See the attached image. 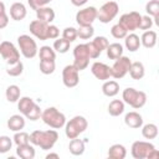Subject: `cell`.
Returning a JSON list of instances; mask_svg holds the SVG:
<instances>
[{
	"mask_svg": "<svg viewBox=\"0 0 159 159\" xmlns=\"http://www.w3.org/2000/svg\"><path fill=\"white\" fill-rule=\"evenodd\" d=\"M140 128H142V135L145 139H154L158 137V127L154 123L144 124Z\"/></svg>",
	"mask_w": 159,
	"mask_h": 159,
	"instance_id": "4dcf8cb0",
	"label": "cell"
},
{
	"mask_svg": "<svg viewBox=\"0 0 159 159\" xmlns=\"http://www.w3.org/2000/svg\"><path fill=\"white\" fill-rule=\"evenodd\" d=\"M153 24H154L153 22V19L149 15H145V16H142V20H140V24H139V27L138 29L147 31V30H150L152 29Z\"/></svg>",
	"mask_w": 159,
	"mask_h": 159,
	"instance_id": "ee69618b",
	"label": "cell"
},
{
	"mask_svg": "<svg viewBox=\"0 0 159 159\" xmlns=\"http://www.w3.org/2000/svg\"><path fill=\"white\" fill-rule=\"evenodd\" d=\"M20 96H21V89H20V87L16 86V84H10V86L6 88V91H5V97H6L7 102L15 103V102L19 101Z\"/></svg>",
	"mask_w": 159,
	"mask_h": 159,
	"instance_id": "f1b7e54d",
	"label": "cell"
},
{
	"mask_svg": "<svg viewBox=\"0 0 159 159\" xmlns=\"http://www.w3.org/2000/svg\"><path fill=\"white\" fill-rule=\"evenodd\" d=\"M48 25H50V24L43 22V21L36 19V20H34V21L30 22L29 30H30V32H31L36 39H39L40 41H46V40H48V39H47V27H48Z\"/></svg>",
	"mask_w": 159,
	"mask_h": 159,
	"instance_id": "5bb4252c",
	"label": "cell"
},
{
	"mask_svg": "<svg viewBox=\"0 0 159 159\" xmlns=\"http://www.w3.org/2000/svg\"><path fill=\"white\" fill-rule=\"evenodd\" d=\"M140 20H142V15L139 12L130 11V12L123 14L119 17V22L118 24H120L128 32H133L134 30H137L139 27Z\"/></svg>",
	"mask_w": 159,
	"mask_h": 159,
	"instance_id": "8fae6325",
	"label": "cell"
},
{
	"mask_svg": "<svg viewBox=\"0 0 159 159\" xmlns=\"http://www.w3.org/2000/svg\"><path fill=\"white\" fill-rule=\"evenodd\" d=\"M62 37H63L65 40L70 41V42H73V41L77 39V29L71 27V26L63 29V31H62Z\"/></svg>",
	"mask_w": 159,
	"mask_h": 159,
	"instance_id": "7bdbcfd3",
	"label": "cell"
},
{
	"mask_svg": "<svg viewBox=\"0 0 159 159\" xmlns=\"http://www.w3.org/2000/svg\"><path fill=\"white\" fill-rule=\"evenodd\" d=\"M58 139V133L55 129L48 130H34L30 134V143L40 147L42 150H50L53 148Z\"/></svg>",
	"mask_w": 159,
	"mask_h": 159,
	"instance_id": "6da1fadb",
	"label": "cell"
},
{
	"mask_svg": "<svg viewBox=\"0 0 159 159\" xmlns=\"http://www.w3.org/2000/svg\"><path fill=\"white\" fill-rule=\"evenodd\" d=\"M127 155V149L123 144H113L108 149V157L111 159H124Z\"/></svg>",
	"mask_w": 159,
	"mask_h": 159,
	"instance_id": "d4e9b609",
	"label": "cell"
},
{
	"mask_svg": "<svg viewBox=\"0 0 159 159\" xmlns=\"http://www.w3.org/2000/svg\"><path fill=\"white\" fill-rule=\"evenodd\" d=\"M17 43L20 52L25 58H34L39 52L36 41L29 35H20L17 37Z\"/></svg>",
	"mask_w": 159,
	"mask_h": 159,
	"instance_id": "8992f818",
	"label": "cell"
},
{
	"mask_svg": "<svg viewBox=\"0 0 159 159\" xmlns=\"http://www.w3.org/2000/svg\"><path fill=\"white\" fill-rule=\"evenodd\" d=\"M36 19L37 20H41L43 22L51 24L55 20V11H53L52 7H48V6L39 7L36 10Z\"/></svg>",
	"mask_w": 159,
	"mask_h": 159,
	"instance_id": "ac0fdd59",
	"label": "cell"
},
{
	"mask_svg": "<svg viewBox=\"0 0 159 159\" xmlns=\"http://www.w3.org/2000/svg\"><path fill=\"white\" fill-rule=\"evenodd\" d=\"M86 45H87V48H88L89 57H91V58H98V57H99V55H101V52L94 47V45H93L92 42H87Z\"/></svg>",
	"mask_w": 159,
	"mask_h": 159,
	"instance_id": "7dc6e473",
	"label": "cell"
},
{
	"mask_svg": "<svg viewBox=\"0 0 159 159\" xmlns=\"http://www.w3.org/2000/svg\"><path fill=\"white\" fill-rule=\"evenodd\" d=\"M12 140H14V143H15L16 145L27 144V143H30V134H29V133H26V132H24V130L15 132Z\"/></svg>",
	"mask_w": 159,
	"mask_h": 159,
	"instance_id": "8d00e7d4",
	"label": "cell"
},
{
	"mask_svg": "<svg viewBox=\"0 0 159 159\" xmlns=\"http://www.w3.org/2000/svg\"><path fill=\"white\" fill-rule=\"evenodd\" d=\"M87 143V139L82 140V139H78L77 138H73L71 139L70 144H68V150L72 155H82L84 153V144Z\"/></svg>",
	"mask_w": 159,
	"mask_h": 159,
	"instance_id": "44dd1931",
	"label": "cell"
},
{
	"mask_svg": "<svg viewBox=\"0 0 159 159\" xmlns=\"http://www.w3.org/2000/svg\"><path fill=\"white\" fill-rule=\"evenodd\" d=\"M58 35H60V30H58V27L56 26V25H48V27H47V39H51V40H55V39H57L58 37Z\"/></svg>",
	"mask_w": 159,
	"mask_h": 159,
	"instance_id": "f6af8a7d",
	"label": "cell"
},
{
	"mask_svg": "<svg viewBox=\"0 0 159 159\" xmlns=\"http://www.w3.org/2000/svg\"><path fill=\"white\" fill-rule=\"evenodd\" d=\"M88 127V122L83 116H75L65 124V134L68 139L77 138Z\"/></svg>",
	"mask_w": 159,
	"mask_h": 159,
	"instance_id": "5b68a950",
	"label": "cell"
},
{
	"mask_svg": "<svg viewBox=\"0 0 159 159\" xmlns=\"http://www.w3.org/2000/svg\"><path fill=\"white\" fill-rule=\"evenodd\" d=\"M51 1H53V0H47V2H51Z\"/></svg>",
	"mask_w": 159,
	"mask_h": 159,
	"instance_id": "816d5d0a",
	"label": "cell"
},
{
	"mask_svg": "<svg viewBox=\"0 0 159 159\" xmlns=\"http://www.w3.org/2000/svg\"><path fill=\"white\" fill-rule=\"evenodd\" d=\"M129 75L133 80H142L145 75V68L144 65L139 61L132 62L130 63V68H129Z\"/></svg>",
	"mask_w": 159,
	"mask_h": 159,
	"instance_id": "484cf974",
	"label": "cell"
},
{
	"mask_svg": "<svg viewBox=\"0 0 159 159\" xmlns=\"http://www.w3.org/2000/svg\"><path fill=\"white\" fill-rule=\"evenodd\" d=\"M41 113H42V111H41V108L35 103L34 106H32V108L24 116L26 119H30V120H37L39 118H41Z\"/></svg>",
	"mask_w": 159,
	"mask_h": 159,
	"instance_id": "b9f144b4",
	"label": "cell"
},
{
	"mask_svg": "<svg viewBox=\"0 0 159 159\" xmlns=\"http://www.w3.org/2000/svg\"><path fill=\"white\" fill-rule=\"evenodd\" d=\"M78 70L73 65H67L62 70V82L67 88H73L80 83Z\"/></svg>",
	"mask_w": 159,
	"mask_h": 159,
	"instance_id": "7c38bea8",
	"label": "cell"
},
{
	"mask_svg": "<svg viewBox=\"0 0 159 159\" xmlns=\"http://www.w3.org/2000/svg\"><path fill=\"white\" fill-rule=\"evenodd\" d=\"M27 10L22 2H14L10 6V17L15 21H21L26 17Z\"/></svg>",
	"mask_w": 159,
	"mask_h": 159,
	"instance_id": "e0dca14e",
	"label": "cell"
},
{
	"mask_svg": "<svg viewBox=\"0 0 159 159\" xmlns=\"http://www.w3.org/2000/svg\"><path fill=\"white\" fill-rule=\"evenodd\" d=\"M124 123L127 127L129 128H133V129H138L143 125V117L135 112V111H132V112H128L125 116H124Z\"/></svg>",
	"mask_w": 159,
	"mask_h": 159,
	"instance_id": "2e32d148",
	"label": "cell"
},
{
	"mask_svg": "<svg viewBox=\"0 0 159 159\" xmlns=\"http://www.w3.org/2000/svg\"><path fill=\"white\" fill-rule=\"evenodd\" d=\"M94 34V29L92 25H86V26H80L77 29V37L82 40H89Z\"/></svg>",
	"mask_w": 159,
	"mask_h": 159,
	"instance_id": "836d02e7",
	"label": "cell"
},
{
	"mask_svg": "<svg viewBox=\"0 0 159 159\" xmlns=\"http://www.w3.org/2000/svg\"><path fill=\"white\" fill-rule=\"evenodd\" d=\"M87 1H88V0H71L72 5H75V6H82V5H84Z\"/></svg>",
	"mask_w": 159,
	"mask_h": 159,
	"instance_id": "681fc988",
	"label": "cell"
},
{
	"mask_svg": "<svg viewBox=\"0 0 159 159\" xmlns=\"http://www.w3.org/2000/svg\"><path fill=\"white\" fill-rule=\"evenodd\" d=\"M34 104H35V102L31 97H20L17 101V108L22 116H25L32 108Z\"/></svg>",
	"mask_w": 159,
	"mask_h": 159,
	"instance_id": "f546056e",
	"label": "cell"
},
{
	"mask_svg": "<svg viewBox=\"0 0 159 159\" xmlns=\"http://www.w3.org/2000/svg\"><path fill=\"white\" fill-rule=\"evenodd\" d=\"M91 42L94 45V47H96L101 53H102V52L107 48V46L109 45V42H108L107 37H104V36H96Z\"/></svg>",
	"mask_w": 159,
	"mask_h": 159,
	"instance_id": "ab89813d",
	"label": "cell"
},
{
	"mask_svg": "<svg viewBox=\"0 0 159 159\" xmlns=\"http://www.w3.org/2000/svg\"><path fill=\"white\" fill-rule=\"evenodd\" d=\"M7 128L12 132L22 130L25 127V118L21 114H14L7 119Z\"/></svg>",
	"mask_w": 159,
	"mask_h": 159,
	"instance_id": "ffe728a7",
	"label": "cell"
},
{
	"mask_svg": "<svg viewBox=\"0 0 159 159\" xmlns=\"http://www.w3.org/2000/svg\"><path fill=\"white\" fill-rule=\"evenodd\" d=\"M27 4L30 5V7L32 10H37L39 7H42V6H46L48 2L47 0H27Z\"/></svg>",
	"mask_w": 159,
	"mask_h": 159,
	"instance_id": "bcb514c9",
	"label": "cell"
},
{
	"mask_svg": "<svg viewBox=\"0 0 159 159\" xmlns=\"http://www.w3.org/2000/svg\"><path fill=\"white\" fill-rule=\"evenodd\" d=\"M111 34H112V36H113L114 39L120 40V39H124V37L127 36L128 31H127L120 24H116V25L112 26V29H111Z\"/></svg>",
	"mask_w": 159,
	"mask_h": 159,
	"instance_id": "f35d334b",
	"label": "cell"
},
{
	"mask_svg": "<svg viewBox=\"0 0 159 159\" xmlns=\"http://www.w3.org/2000/svg\"><path fill=\"white\" fill-rule=\"evenodd\" d=\"M157 32L153 30H147L143 32L142 37H140V45H143L145 48H153L157 43Z\"/></svg>",
	"mask_w": 159,
	"mask_h": 159,
	"instance_id": "7402d4cb",
	"label": "cell"
},
{
	"mask_svg": "<svg viewBox=\"0 0 159 159\" xmlns=\"http://www.w3.org/2000/svg\"><path fill=\"white\" fill-rule=\"evenodd\" d=\"M145 11L149 16H158L159 15V0H149L145 5Z\"/></svg>",
	"mask_w": 159,
	"mask_h": 159,
	"instance_id": "74e56055",
	"label": "cell"
},
{
	"mask_svg": "<svg viewBox=\"0 0 159 159\" xmlns=\"http://www.w3.org/2000/svg\"><path fill=\"white\" fill-rule=\"evenodd\" d=\"M118 11H119V6L116 1L113 0L107 1L99 7V10H97V19L102 24H108L118 15Z\"/></svg>",
	"mask_w": 159,
	"mask_h": 159,
	"instance_id": "52a82bcc",
	"label": "cell"
},
{
	"mask_svg": "<svg viewBox=\"0 0 159 159\" xmlns=\"http://www.w3.org/2000/svg\"><path fill=\"white\" fill-rule=\"evenodd\" d=\"M22 71H24V65H22L21 61H17V62L14 63V65H9L7 68H6V73H7L9 76H11V77H17V76H20V75L22 73Z\"/></svg>",
	"mask_w": 159,
	"mask_h": 159,
	"instance_id": "d590c367",
	"label": "cell"
},
{
	"mask_svg": "<svg viewBox=\"0 0 159 159\" xmlns=\"http://www.w3.org/2000/svg\"><path fill=\"white\" fill-rule=\"evenodd\" d=\"M70 45H71L70 41L65 40L63 37H61V39L57 37L55 40V42H53V50L56 52H58V53H66L70 50Z\"/></svg>",
	"mask_w": 159,
	"mask_h": 159,
	"instance_id": "d6a6232c",
	"label": "cell"
},
{
	"mask_svg": "<svg viewBox=\"0 0 159 159\" xmlns=\"http://www.w3.org/2000/svg\"><path fill=\"white\" fill-rule=\"evenodd\" d=\"M39 56H40V61L41 60L55 61L56 60V51L50 46H42L39 50Z\"/></svg>",
	"mask_w": 159,
	"mask_h": 159,
	"instance_id": "1f68e13d",
	"label": "cell"
},
{
	"mask_svg": "<svg viewBox=\"0 0 159 159\" xmlns=\"http://www.w3.org/2000/svg\"><path fill=\"white\" fill-rule=\"evenodd\" d=\"M50 158H56V159H58L60 155H58L57 153H48V154L46 155V159H50Z\"/></svg>",
	"mask_w": 159,
	"mask_h": 159,
	"instance_id": "f907efd6",
	"label": "cell"
},
{
	"mask_svg": "<svg viewBox=\"0 0 159 159\" xmlns=\"http://www.w3.org/2000/svg\"><path fill=\"white\" fill-rule=\"evenodd\" d=\"M130 153L134 159H155L159 157V152L155 149V145L145 140L134 142L132 144Z\"/></svg>",
	"mask_w": 159,
	"mask_h": 159,
	"instance_id": "7a4b0ae2",
	"label": "cell"
},
{
	"mask_svg": "<svg viewBox=\"0 0 159 159\" xmlns=\"http://www.w3.org/2000/svg\"><path fill=\"white\" fill-rule=\"evenodd\" d=\"M0 40H1V36H0Z\"/></svg>",
	"mask_w": 159,
	"mask_h": 159,
	"instance_id": "f5cc1de1",
	"label": "cell"
},
{
	"mask_svg": "<svg viewBox=\"0 0 159 159\" xmlns=\"http://www.w3.org/2000/svg\"><path fill=\"white\" fill-rule=\"evenodd\" d=\"M91 72H92V75L97 80L103 81V82L107 81V80H109L112 77V70H111V67L108 65H106L103 62H98V61H96L91 66Z\"/></svg>",
	"mask_w": 159,
	"mask_h": 159,
	"instance_id": "9a60e30c",
	"label": "cell"
},
{
	"mask_svg": "<svg viewBox=\"0 0 159 159\" xmlns=\"http://www.w3.org/2000/svg\"><path fill=\"white\" fill-rule=\"evenodd\" d=\"M9 24V15L5 12H0V30L1 29H5Z\"/></svg>",
	"mask_w": 159,
	"mask_h": 159,
	"instance_id": "c3c4849f",
	"label": "cell"
},
{
	"mask_svg": "<svg viewBox=\"0 0 159 159\" xmlns=\"http://www.w3.org/2000/svg\"><path fill=\"white\" fill-rule=\"evenodd\" d=\"M124 112V102L122 99H113L108 104V113L112 117H118Z\"/></svg>",
	"mask_w": 159,
	"mask_h": 159,
	"instance_id": "83f0119b",
	"label": "cell"
},
{
	"mask_svg": "<svg viewBox=\"0 0 159 159\" xmlns=\"http://www.w3.org/2000/svg\"><path fill=\"white\" fill-rule=\"evenodd\" d=\"M124 45L127 47L128 51L130 52H135L137 50H139V47L142 46L140 45V39L137 34L134 32H130V34H127V36L124 37Z\"/></svg>",
	"mask_w": 159,
	"mask_h": 159,
	"instance_id": "d6986e66",
	"label": "cell"
},
{
	"mask_svg": "<svg viewBox=\"0 0 159 159\" xmlns=\"http://www.w3.org/2000/svg\"><path fill=\"white\" fill-rule=\"evenodd\" d=\"M122 99L134 109L142 108L147 103V94L143 91H138L133 87H128L122 92Z\"/></svg>",
	"mask_w": 159,
	"mask_h": 159,
	"instance_id": "277c9868",
	"label": "cell"
},
{
	"mask_svg": "<svg viewBox=\"0 0 159 159\" xmlns=\"http://www.w3.org/2000/svg\"><path fill=\"white\" fill-rule=\"evenodd\" d=\"M130 63H132V61L127 56H120L119 58L114 60V63L111 67V70H112V77L116 78V80L123 78L129 72Z\"/></svg>",
	"mask_w": 159,
	"mask_h": 159,
	"instance_id": "30bf717a",
	"label": "cell"
},
{
	"mask_svg": "<svg viewBox=\"0 0 159 159\" xmlns=\"http://www.w3.org/2000/svg\"><path fill=\"white\" fill-rule=\"evenodd\" d=\"M73 57H75V61H73V66L78 70V71H83L88 67L89 65V53H88V48H87V45L86 43H80L75 47L73 50Z\"/></svg>",
	"mask_w": 159,
	"mask_h": 159,
	"instance_id": "ba28073f",
	"label": "cell"
},
{
	"mask_svg": "<svg viewBox=\"0 0 159 159\" xmlns=\"http://www.w3.org/2000/svg\"><path fill=\"white\" fill-rule=\"evenodd\" d=\"M107 51V56L109 60H117L120 56H123V46L119 42H113L109 43L106 48Z\"/></svg>",
	"mask_w": 159,
	"mask_h": 159,
	"instance_id": "4316f807",
	"label": "cell"
},
{
	"mask_svg": "<svg viewBox=\"0 0 159 159\" xmlns=\"http://www.w3.org/2000/svg\"><path fill=\"white\" fill-rule=\"evenodd\" d=\"M0 55L7 65H14L20 61V52L16 46L10 41L0 42Z\"/></svg>",
	"mask_w": 159,
	"mask_h": 159,
	"instance_id": "9c48e42d",
	"label": "cell"
},
{
	"mask_svg": "<svg viewBox=\"0 0 159 159\" xmlns=\"http://www.w3.org/2000/svg\"><path fill=\"white\" fill-rule=\"evenodd\" d=\"M102 92L107 97H114L119 92V84L114 80H107L102 84Z\"/></svg>",
	"mask_w": 159,
	"mask_h": 159,
	"instance_id": "603a6c76",
	"label": "cell"
},
{
	"mask_svg": "<svg viewBox=\"0 0 159 159\" xmlns=\"http://www.w3.org/2000/svg\"><path fill=\"white\" fill-rule=\"evenodd\" d=\"M41 119L52 129H60L66 124V117L56 107H48L41 113Z\"/></svg>",
	"mask_w": 159,
	"mask_h": 159,
	"instance_id": "3957f363",
	"label": "cell"
},
{
	"mask_svg": "<svg viewBox=\"0 0 159 159\" xmlns=\"http://www.w3.org/2000/svg\"><path fill=\"white\" fill-rule=\"evenodd\" d=\"M97 19V9L94 6H88L82 10H78L76 14V22L78 26L92 25L93 21Z\"/></svg>",
	"mask_w": 159,
	"mask_h": 159,
	"instance_id": "4fadbf2b",
	"label": "cell"
},
{
	"mask_svg": "<svg viewBox=\"0 0 159 159\" xmlns=\"http://www.w3.org/2000/svg\"><path fill=\"white\" fill-rule=\"evenodd\" d=\"M16 154L17 157H20L21 159H34L35 158V148L27 143V144H21V145H17L16 148Z\"/></svg>",
	"mask_w": 159,
	"mask_h": 159,
	"instance_id": "cb8c5ba5",
	"label": "cell"
},
{
	"mask_svg": "<svg viewBox=\"0 0 159 159\" xmlns=\"http://www.w3.org/2000/svg\"><path fill=\"white\" fill-rule=\"evenodd\" d=\"M12 147V140L7 135H0V154L7 153Z\"/></svg>",
	"mask_w": 159,
	"mask_h": 159,
	"instance_id": "60d3db41",
	"label": "cell"
},
{
	"mask_svg": "<svg viewBox=\"0 0 159 159\" xmlns=\"http://www.w3.org/2000/svg\"><path fill=\"white\" fill-rule=\"evenodd\" d=\"M56 70V63L55 61H48V60H41L40 61V71L43 75H51Z\"/></svg>",
	"mask_w": 159,
	"mask_h": 159,
	"instance_id": "e575fe53",
	"label": "cell"
}]
</instances>
